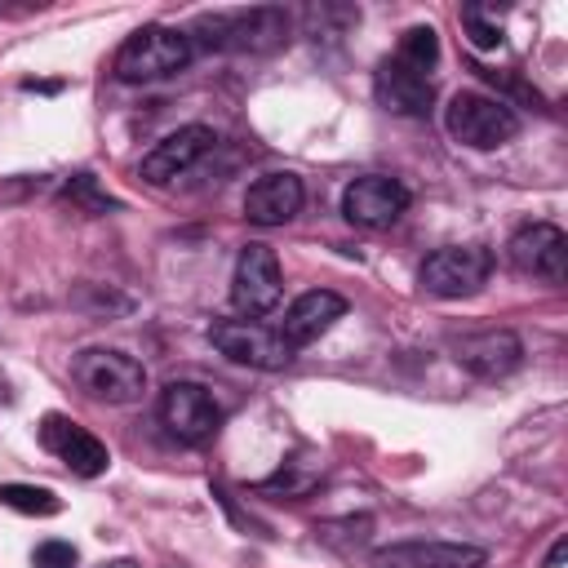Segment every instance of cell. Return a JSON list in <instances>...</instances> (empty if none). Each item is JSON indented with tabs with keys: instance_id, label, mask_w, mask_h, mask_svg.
I'll use <instances>...</instances> for the list:
<instances>
[{
	"instance_id": "cell-4",
	"label": "cell",
	"mask_w": 568,
	"mask_h": 568,
	"mask_svg": "<svg viewBox=\"0 0 568 568\" xmlns=\"http://www.w3.org/2000/svg\"><path fill=\"white\" fill-rule=\"evenodd\" d=\"M71 377H75V386L84 395H93L102 404H133L146 390L142 359H133V355H124L115 346H89V351H80L75 364H71Z\"/></svg>"
},
{
	"instance_id": "cell-22",
	"label": "cell",
	"mask_w": 568,
	"mask_h": 568,
	"mask_svg": "<svg viewBox=\"0 0 568 568\" xmlns=\"http://www.w3.org/2000/svg\"><path fill=\"white\" fill-rule=\"evenodd\" d=\"M75 546L71 541H40L36 546V568H75Z\"/></svg>"
},
{
	"instance_id": "cell-21",
	"label": "cell",
	"mask_w": 568,
	"mask_h": 568,
	"mask_svg": "<svg viewBox=\"0 0 568 568\" xmlns=\"http://www.w3.org/2000/svg\"><path fill=\"white\" fill-rule=\"evenodd\" d=\"M462 27L470 31V44H475V49H497V44H501V22L484 18V9H475V4L462 9Z\"/></svg>"
},
{
	"instance_id": "cell-23",
	"label": "cell",
	"mask_w": 568,
	"mask_h": 568,
	"mask_svg": "<svg viewBox=\"0 0 568 568\" xmlns=\"http://www.w3.org/2000/svg\"><path fill=\"white\" fill-rule=\"evenodd\" d=\"M564 555H568V541L559 537V541L550 546V559H546V568H559V564H564Z\"/></svg>"
},
{
	"instance_id": "cell-5",
	"label": "cell",
	"mask_w": 568,
	"mask_h": 568,
	"mask_svg": "<svg viewBox=\"0 0 568 568\" xmlns=\"http://www.w3.org/2000/svg\"><path fill=\"white\" fill-rule=\"evenodd\" d=\"M488 275H493V248H484V244H448V248H435L417 266L422 293L444 297V302L479 293L488 284Z\"/></svg>"
},
{
	"instance_id": "cell-14",
	"label": "cell",
	"mask_w": 568,
	"mask_h": 568,
	"mask_svg": "<svg viewBox=\"0 0 568 568\" xmlns=\"http://www.w3.org/2000/svg\"><path fill=\"white\" fill-rule=\"evenodd\" d=\"M306 204V186L297 173L280 169V173H262L248 191H244V217L253 226H284L302 213Z\"/></svg>"
},
{
	"instance_id": "cell-18",
	"label": "cell",
	"mask_w": 568,
	"mask_h": 568,
	"mask_svg": "<svg viewBox=\"0 0 568 568\" xmlns=\"http://www.w3.org/2000/svg\"><path fill=\"white\" fill-rule=\"evenodd\" d=\"M0 506L22 510V515H58L62 510L58 493L40 488V484H0Z\"/></svg>"
},
{
	"instance_id": "cell-1",
	"label": "cell",
	"mask_w": 568,
	"mask_h": 568,
	"mask_svg": "<svg viewBox=\"0 0 568 568\" xmlns=\"http://www.w3.org/2000/svg\"><path fill=\"white\" fill-rule=\"evenodd\" d=\"M195 44L182 27H164V22H151V27H138L133 36H124V44L115 49V80L124 84H155V80H169L178 71H186Z\"/></svg>"
},
{
	"instance_id": "cell-9",
	"label": "cell",
	"mask_w": 568,
	"mask_h": 568,
	"mask_svg": "<svg viewBox=\"0 0 568 568\" xmlns=\"http://www.w3.org/2000/svg\"><path fill=\"white\" fill-rule=\"evenodd\" d=\"M280 293H284V275H280L275 248H266V244L240 248L235 275H231V302H235V311L248 315V320H257V315H266V311L280 306Z\"/></svg>"
},
{
	"instance_id": "cell-20",
	"label": "cell",
	"mask_w": 568,
	"mask_h": 568,
	"mask_svg": "<svg viewBox=\"0 0 568 568\" xmlns=\"http://www.w3.org/2000/svg\"><path fill=\"white\" fill-rule=\"evenodd\" d=\"M62 200H67V204H75V209H84V213H111V209H120L106 191H98L93 173H75V178L62 186Z\"/></svg>"
},
{
	"instance_id": "cell-17",
	"label": "cell",
	"mask_w": 568,
	"mask_h": 568,
	"mask_svg": "<svg viewBox=\"0 0 568 568\" xmlns=\"http://www.w3.org/2000/svg\"><path fill=\"white\" fill-rule=\"evenodd\" d=\"M342 315H346V297H342V293H333V288H311V293H302V297L284 311L280 337H284L293 351H297V346H311V342H320Z\"/></svg>"
},
{
	"instance_id": "cell-13",
	"label": "cell",
	"mask_w": 568,
	"mask_h": 568,
	"mask_svg": "<svg viewBox=\"0 0 568 568\" xmlns=\"http://www.w3.org/2000/svg\"><path fill=\"white\" fill-rule=\"evenodd\" d=\"M510 262L524 275L559 284L568 275V235L555 222H528L510 235Z\"/></svg>"
},
{
	"instance_id": "cell-15",
	"label": "cell",
	"mask_w": 568,
	"mask_h": 568,
	"mask_svg": "<svg viewBox=\"0 0 568 568\" xmlns=\"http://www.w3.org/2000/svg\"><path fill=\"white\" fill-rule=\"evenodd\" d=\"M484 546L470 541H395L373 555V568H484Z\"/></svg>"
},
{
	"instance_id": "cell-6",
	"label": "cell",
	"mask_w": 568,
	"mask_h": 568,
	"mask_svg": "<svg viewBox=\"0 0 568 568\" xmlns=\"http://www.w3.org/2000/svg\"><path fill=\"white\" fill-rule=\"evenodd\" d=\"M155 413H160V426H164L178 444H191V448L209 444V439L222 430V417H226L222 404L213 399V390L200 386V382H169V386L160 390Z\"/></svg>"
},
{
	"instance_id": "cell-16",
	"label": "cell",
	"mask_w": 568,
	"mask_h": 568,
	"mask_svg": "<svg viewBox=\"0 0 568 568\" xmlns=\"http://www.w3.org/2000/svg\"><path fill=\"white\" fill-rule=\"evenodd\" d=\"M373 98L390 115H426L435 89H430V75L426 71H417V67H408L399 58H386L373 71Z\"/></svg>"
},
{
	"instance_id": "cell-10",
	"label": "cell",
	"mask_w": 568,
	"mask_h": 568,
	"mask_svg": "<svg viewBox=\"0 0 568 568\" xmlns=\"http://www.w3.org/2000/svg\"><path fill=\"white\" fill-rule=\"evenodd\" d=\"M213 146H217V133H213L209 124H182V129H173L169 138H160V142L142 155V178H146L151 186H164V182L191 173Z\"/></svg>"
},
{
	"instance_id": "cell-7",
	"label": "cell",
	"mask_w": 568,
	"mask_h": 568,
	"mask_svg": "<svg viewBox=\"0 0 568 568\" xmlns=\"http://www.w3.org/2000/svg\"><path fill=\"white\" fill-rule=\"evenodd\" d=\"M209 342L231 364H244V368L275 373V368L293 364V346L280 337V328H266L257 320H217V324H209Z\"/></svg>"
},
{
	"instance_id": "cell-12",
	"label": "cell",
	"mask_w": 568,
	"mask_h": 568,
	"mask_svg": "<svg viewBox=\"0 0 568 568\" xmlns=\"http://www.w3.org/2000/svg\"><path fill=\"white\" fill-rule=\"evenodd\" d=\"M40 444H44L71 475H80V479H98V475L111 466L106 444H102L98 435H89L84 426H75L71 417H62V413H49V417L40 422Z\"/></svg>"
},
{
	"instance_id": "cell-3",
	"label": "cell",
	"mask_w": 568,
	"mask_h": 568,
	"mask_svg": "<svg viewBox=\"0 0 568 568\" xmlns=\"http://www.w3.org/2000/svg\"><path fill=\"white\" fill-rule=\"evenodd\" d=\"M444 124L462 146H475V151H493L519 133V115L501 98L479 93V89L453 93L444 106Z\"/></svg>"
},
{
	"instance_id": "cell-19",
	"label": "cell",
	"mask_w": 568,
	"mask_h": 568,
	"mask_svg": "<svg viewBox=\"0 0 568 568\" xmlns=\"http://www.w3.org/2000/svg\"><path fill=\"white\" fill-rule=\"evenodd\" d=\"M395 58L430 75V67L439 62V36H435V27H422V22H417V27H408V31L399 36V49H395Z\"/></svg>"
},
{
	"instance_id": "cell-2",
	"label": "cell",
	"mask_w": 568,
	"mask_h": 568,
	"mask_svg": "<svg viewBox=\"0 0 568 568\" xmlns=\"http://www.w3.org/2000/svg\"><path fill=\"white\" fill-rule=\"evenodd\" d=\"M209 49H235V53H275L288 40V13L280 4H253L235 13H204L195 22Z\"/></svg>"
},
{
	"instance_id": "cell-11",
	"label": "cell",
	"mask_w": 568,
	"mask_h": 568,
	"mask_svg": "<svg viewBox=\"0 0 568 568\" xmlns=\"http://www.w3.org/2000/svg\"><path fill=\"white\" fill-rule=\"evenodd\" d=\"M453 359L466 373H475L484 382H497V377H510L524 364V342L510 328H475V333L453 337Z\"/></svg>"
},
{
	"instance_id": "cell-8",
	"label": "cell",
	"mask_w": 568,
	"mask_h": 568,
	"mask_svg": "<svg viewBox=\"0 0 568 568\" xmlns=\"http://www.w3.org/2000/svg\"><path fill=\"white\" fill-rule=\"evenodd\" d=\"M404 209H408V186L390 173H364V178L346 182V191H342V217L364 231L395 226L404 217Z\"/></svg>"
}]
</instances>
